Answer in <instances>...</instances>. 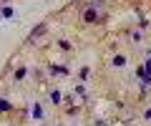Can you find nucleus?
Returning a JSON list of instances; mask_svg holds the SVG:
<instances>
[{"label":"nucleus","instance_id":"f257e3e1","mask_svg":"<svg viewBox=\"0 0 151 126\" xmlns=\"http://www.w3.org/2000/svg\"><path fill=\"white\" fill-rule=\"evenodd\" d=\"M81 18H83V23H103L106 20V13L98 5H91V8H83L81 10Z\"/></svg>","mask_w":151,"mask_h":126},{"label":"nucleus","instance_id":"f03ea898","mask_svg":"<svg viewBox=\"0 0 151 126\" xmlns=\"http://www.w3.org/2000/svg\"><path fill=\"white\" fill-rule=\"evenodd\" d=\"M45 30H48V25H45V23H40V25H35V28L30 30V33H28V40H25V43H35V38H40V35H43Z\"/></svg>","mask_w":151,"mask_h":126},{"label":"nucleus","instance_id":"7ed1b4c3","mask_svg":"<svg viewBox=\"0 0 151 126\" xmlns=\"http://www.w3.org/2000/svg\"><path fill=\"white\" fill-rule=\"evenodd\" d=\"M10 109H13V104H10V101L0 99V114H5V111H10Z\"/></svg>","mask_w":151,"mask_h":126},{"label":"nucleus","instance_id":"20e7f679","mask_svg":"<svg viewBox=\"0 0 151 126\" xmlns=\"http://www.w3.org/2000/svg\"><path fill=\"white\" fill-rule=\"evenodd\" d=\"M113 66L124 68V66H126V58H124V55H113Z\"/></svg>","mask_w":151,"mask_h":126},{"label":"nucleus","instance_id":"39448f33","mask_svg":"<svg viewBox=\"0 0 151 126\" xmlns=\"http://www.w3.org/2000/svg\"><path fill=\"white\" fill-rule=\"evenodd\" d=\"M33 119H43V109H40V106H33Z\"/></svg>","mask_w":151,"mask_h":126},{"label":"nucleus","instance_id":"423d86ee","mask_svg":"<svg viewBox=\"0 0 151 126\" xmlns=\"http://www.w3.org/2000/svg\"><path fill=\"white\" fill-rule=\"evenodd\" d=\"M50 101H53V106H58V104H60V91H53V93H50Z\"/></svg>","mask_w":151,"mask_h":126},{"label":"nucleus","instance_id":"0eeeda50","mask_svg":"<svg viewBox=\"0 0 151 126\" xmlns=\"http://www.w3.org/2000/svg\"><path fill=\"white\" fill-rule=\"evenodd\" d=\"M20 78H25V68H18L15 71V81H20Z\"/></svg>","mask_w":151,"mask_h":126},{"label":"nucleus","instance_id":"6e6552de","mask_svg":"<svg viewBox=\"0 0 151 126\" xmlns=\"http://www.w3.org/2000/svg\"><path fill=\"white\" fill-rule=\"evenodd\" d=\"M3 18H13V8H3Z\"/></svg>","mask_w":151,"mask_h":126},{"label":"nucleus","instance_id":"1a4fd4ad","mask_svg":"<svg viewBox=\"0 0 151 126\" xmlns=\"http://www.w3.org/2000/svg\"><path fill=\"white\" fill-rule=\"evenodd\" d=\"M58 45H60L63 50H70V43H68V40H58Z\"/></svg>","mask_w":151,"mask_h":126},{"label":"nucleus","instance_id":"9d476101","mask_svg":"<svg viewBox=\"0 0 151 126\" xmlns=\"http://www.w3.org/2000/svg\"><path fill=\"white\" fill-rule=\"evenodd\" d=\"M50 71H53V73H65V68L63 66H50Z\"/></svg>","mask_w":151,"mask_h":126},{"label":"nucleus","instance_id":"9b49d317","mask_svg":"<svg viewBox=\"0 0 151 126\" xmlns=\"http://www.w3.org/2000/svg\"><path fill=\"white\" fill-rule=\"evenodd\" d=\"M144 68H146V73H151V58H149V60L144 63Z\"/></svg>","mask_w":151,"mask_h":126},{"label":"nucleus","instance_id":"f8f14e48","mask_svg":"<svg viewBox=\"0 0 151 126\" xmlns=\"http://www.w3.org/2000/svg\"><path fill=\"white\" fill-rule=\"evenodd\" d=\"M146 119H149V121H151V109H149V111H146Z\"/></svg>","mask_w":151,"mask_h":126},{"label":"nucleus","instance_id":"ddd939ff","mask_svg":"<svg viewBox=\"0 0 151 126\" xmlns=\"http://www.w3.org/2000/svg\"><path fill=\"white\" fill-rule=\"evenodd\" d=\"M96 126H106V124H103V121H96Z\"/></svg>","mask_w":151,"mask_h":126},{"label":"nucleus","instance_id":"4468645a","mask_svg":"<svg viewBox=\"0 0 151 126\" xmlns=\"http://www.w3.org/2000/svg\"><path fill=\"white\" fill-rule=\"evenodd\" d=\"M0 3H8V0H0Z\"/></svg>","mask_w":151,"mask_h":126}]
</instances>
